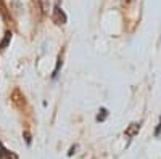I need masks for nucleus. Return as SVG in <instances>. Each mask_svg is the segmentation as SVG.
Returning a JSON list of instances; mask_svg holds the SVG:
<instances>
[{
  "label": "nucleus",
  "mask_w": 161,
  "mask_h": 159,
  "mask_svg": "<svg viewBox=\"0 0 161 159\" xmlns=\"http://www.w3.org/2000/svg\"><path fill=\"white\" fill-rule=\"evenodd\" d=\"M52 21L55 23V24H58V26H63V24H66V21H68V16H66V13L60 8V0L55 3V7H53Z\"/></svg>",
  "instance_id": "f257e3e1"
},
{
  "label": "nucleus",
  "mask_w": 161,
  "mask_h": 159,
  "mask_svg": "<svg viewBox=\"0 0 161 159\" xmlns=\"http://www.w3.org/2000/svg\"><path fill=\"white\" fill-rule=\"evenodd\" d=\"M0 159H18V156L13 153V151L7 150V148L3 146V143L0 141Z\"/></svg>",
  "instance_id": "f03ea898"
},
{
  "label": "nucleus",
  "mask_w": 161,
  "mask_h": 159,
  "mask_svg": "<svg viewBox=\"0 0 161 159\" xmlns=\"http://www.w3.org/2000/svg\"><path fill=\"white\" fill-rule=\"evenodd\" d=\"M139 130H140V124H137V122H132V124L126 129V137H129V138L136 137V135L139 134Z\"/></svg>",
  "instance_id": "7ed1b4c3"
},
{
  "label": "nucleus",
  "mask_w": 161,
  "mask_h": 159,
  "mask_svg": "<svg viewBox=\"0 0 161 159\" xmlns=\"http://www.w3.org/2000/svg\"><path fill=\"white\" fill-rule=\"evenodd\" d=\"M11 35H13L11 31H7V32H5V37L2 39V42H0V50H5V48H7V45L11 42Z\"/></svg>",
  "instance_id": "20e7f679"
},
{
  "label": "nucleus",
  "mask_w": 161,
  "mask_h": 159,
  "mask_svg": "<svg viewBox=\"0 0 161 159\" xmlns=\"http://www.w3.org/2000/svg\"><path fill=\"white\" fill-rule=\"evenodd\" d=\"M106 116H108V111H106L105 108H102V109H100V114L97 116V121H98V122L105 121V119H106Z\"/></svg>",
  "instance_id": "39448f33"
},
{
  "label": "nucleus",
  "mask_w": 161,
  "mask_h": 159,
  "mask_svg": "<svg viewBox=\"0 0 161 159\" xmlns=\"http://www.w3.org/2000/svg\"><path fill=\"white\" fill-rule=\"evenodd\" d=\"M0 13L3 15V18H5V19H8V15H7V7L3 5L2 0H0Z\"/></svg>",
  "instance_id": "423d86ee"
},
{
  "label": "nucleus",
  "mask_w": 161,
  "mask_h": 159,
  "mask_svg": "<svg viewBox=\"0 0 161 159\" xmlns=\"http://www.w3.org/2000/svg\"><path fill=\"white\" fill-rule=\"evenodd\" d=\"M24 137H26V143L31 145V134H29V132H24Z\"/></svg>",
  "instance_id": "0eeeda50"
},
{
  "label": "nucleus",
  "mask_w": 161,
  "mask_h": 159,
  "mask_svg": "<svg viewBox=\"0 0 161 159\" xmlns=\"http://www.w3.org/2000/svg\"><path fill=\"white\" fill-rule=\"evenodd\" d=\"M159 132H161V117H159V125H158V129L155 132V135H159Z\"/></svg>",
  "instance_id": "6e6552de"
},
{
  "label": "nucleus",
  "mask_w": 161,
  "mask_h": 159,
  "mask_svg": "<svg viewBox=\"0 0 161 159\" xmlns=\"http://www.w3.org/2000/svg\"><path fill=\"white\" fill-rule=\"evenodd\" d=\"M74 150H76V146H73V148H71V150H69V153H68V156H71V154H73V153H74Z\"/></svg>",
  "instance_id": "1a4fd4ad"
},
{
  "label": "nucleus",
  "mask_w": 161,
  "mask_h": 159,
  "mask_svg": "<svg viewBox=\"0 0 161 159\" xmlns=\"http://www.w3.org/2000/svg\"><path fill=\"white\" fill-rule=\"evenodd\" d=\"M127 2H129V0H127Z\"/></svg>",
  "instance_id": "9d476101"
}]
</instances>
